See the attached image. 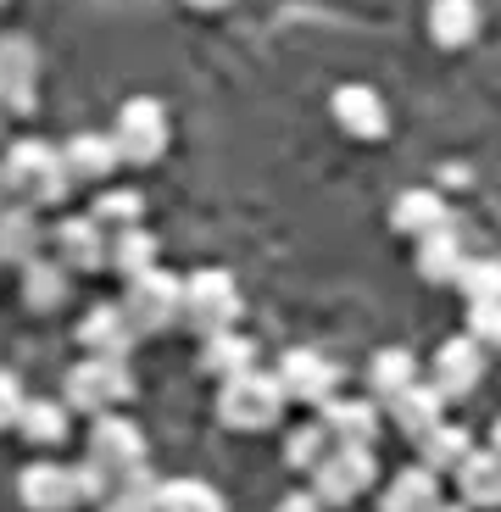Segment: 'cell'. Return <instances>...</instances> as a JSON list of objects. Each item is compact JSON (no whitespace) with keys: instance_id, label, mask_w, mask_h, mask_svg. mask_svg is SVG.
I'll return each instance as SVG.
<instances>
[{"instance_id":"ffe728a7","label":"cell","mask_w":501,"mask_h":512,"mask_svg":"<svg viewBox=\"0 0 501 512\" xmlns=\"http://www.w3.org/2000/svg\"><path fill=\"white\" fill-rule=\"evenodd\" d=\"M440 412H446V396H440V390H435L429 379H424V384H412L407 396L390 401V423H396V429L412 440V446H418V440H424L429 429H435V423H446Z\"/></svg>"},{"instance_id":"d6a6232c","label":"cell","mask_w":501,"mask_h":512,"mask_svg":"<svg viewBox=\"0 0 501 512\" xmlns=\"http://www.w3.org/2000/svg\"><path fill=\"white\" fill-rule=\"evenodd\" d=\"M17 429H23V440H34V446L67 440V401H28Z\"/></svg>"},{"instance_id":"7a4b0ae2","label":"cell","mask_w":501,"mask_h":512,"mask_svg":"<svg viewBox=\"0 0 501 512\" xmlns=\"http://www.w3.org/2000/svg\"><path fill=\"white\" fill-rule=\"evenodd\" d=\"M17 496L28 512H73L84 501H101L106 479L90 462H28L23 479H17Z\"/></svg>"},{"instance_id":"8992f818","label":"cell","mask_w":501,"mask_h":512,"mask_svg":"<svg viewBox=\"0 0 501 512\" xmlns=\"http://www.w3.org/2000/svg\"><path fill=\"white\" fill-rule=\"evenodd\" d=\"M129 396H134V373H129V362H117V357H84L62 384L67 412H90V418L117 412Z\"/></svg>"},{"instance_id":"f546056e","label":"cell","mask_w":501,"mask_h":512,"mask_svg":"<svg viewBox=\"0 0 501 512\" xmlns=\"http://www.w3.org/2000/svg\"><path fill=\"white\" fill-rule=\"evenodd\" d=\"M106 268H112L123 284L140 279V273H151L156 268V234H145V223H140V229L112 234V262H106Z\"/></svg>"},{"instance_id":"9c48e42d","label":"cell","mask_w":501,"mask_h":512,"mask_svg":"<svg viewBox=\"0 0 501 512\" xmlns=\"http://www.w3.org/2000/svg\"><path fill=\"white\" fill-rule=\"evenodd\" d=\"M279 384H284V401L329 407L340 396V362L312 346H296V351H284V362H279Z\"/></svg>"},{"instance_id":"44dd1931","label":"cell","mask_w":501,"mask_h":512,"mask_svg":"<svg viewBox=\"0 0 501 512\" xmlns=\"http://www.w3.org/2000/svg\"><path fill=\"white\" fill-rule=\"evenodd\" d=\"M451 479L463 490V507H501V451L496 446H485V451L474 446Z\"/></svg>"},{"instance_id":"5b68a950","label":"cell","mask_w":501,"mask_h":512,"mask_svg":"<svg viewBox=\"0 0 501 512\" xmlns=\"http://www.w3.org/2000/svg\"><path fill=\"white\" fill-rule=\"evenodd\" d=\"M245 301H240V284H234V273L223 268H201L184 279V329H195L201 340H212V334H229L234 323H240Z\"/></svg>"},{"instance_id":"30bf717a","label":"cell","mask_w":501,"mask_h":512,"mask_svg":"<svg viewBox=\"0 0 501 512\" xmlns=\"http://www.w3.org/2000/svg\"><path fill=\"white\" fill-rule=\"evenodd\" d=\"M373 479H379V468H373V446H334L329 462L312 474V496H318L323 507H346V501H357Z\"/></svg>"},{"instance_id":"d6986e66","label":"cell","mask_w":501,"mask_h":512,"mask_svg":"<svg viewBox=\"0 0 501 512\" xmlns=\"http://www.w3.org/2000/svg\"><path fill=\"white\" fill-rule=\"evenodd\" d=\"M412 384H424L418 379V357H412L407 346H385V351H373V362H368V396L373 401H396V396H407Z\"/></svg>"},{"instance_id":"e575fe53","label":"cell","mask_w":501,"mask_h":512,"mask_svg":"<svg viewBox=\"0 0 501 512\" xmlns=\"http://www.w3.org/2000/svg\"><path fill=\"white\" fill-rule=\"evenodd\" d=\"M156 479H151V468L145 474H134V479H123V485H112L101 496V512H156Z\"/></svg>"},{"instance_id":"9a60e30c","label":"cell","mask_w":501,"mask_h":512,"mask_svg":"<svg viewBox=\"0 0 501 512\" xmlns=\"http://www.w3.org/2000/svg\"><path fill=\"white\" fill-rule=\"evenodd\" d=\"M134 340H140V334L129 329L123 307H112V301L90 307V312H84V323H78V346L90 351V357H117V362H129Z\"/></svg>"},{"instance_id":"4fadbf2b","label":"cell","mask_w":501,"mask_h":512,"mask_svg":"<svg viewBox=\"0 0 501 512\" xmlns=\"http://www.w3.org/2000/svg\"><path fill=\"white\" fill-rule=\"evenodd\" d=\"M39 84V51L23 34H0V112H28Z\"/></svg>"},{"instance_id":"7402d4cb","label":"cell","mask_w":501,"mask_h":512,"mask_svg":"<svg viewBox=\"0 0 501 512\" xmlns=\"http://www.w3.org/2000/svg\"><path fill=\"white\" fill-rule=\"evenodd\" d=\"M323 429L334 435V446H373L379 440V407L373 401H340L334 396L323 407Z\"/></svg>"},{"instance_id":"ab89813d","label":"cell","mask_w":501,"mask_h":512,"mask_svg":"<svg viewBox=\"0 0 501 512\" xmlns=\"http://www.w3.org/2000/svg\"><path fill=\"white\" fill-rule=\"evenodd\" d=\"M190 6H201V12H218V6H229V0H190Z\"/></svg>"},{"instance_id":"4dcf8cb0","label":"cell","mask_w":501,"mask_h":512,"mask_svg":"<svg viewBox=\"0 0 501 512\" xmlns=\"http://www.w3.org/2000/svg\"><path fill=\"white\" fill-rule=\"evenodd\" d=\"M156 512H229L223 507V496L206 479H162V490H156Z\"/></svg>"},{"instance_id":"d590c367","label":"cell","mask_w":501,"mask_h":512,"mask_svg":"<svg viewBox=\"0 0 501 512\" xmlns=\"http://www.w3.org/2000/svg\"><path fill=\"white\" fill-rule=\"evenodd\" d=\"M468 334H474L485 351H501V301H490V307H468Z\"/></svg>"},{"instance_id":"7c38bea8","label":"cell","mask_w":501,"mask_h":512,"mask_svg":"<svg viewBox=\"0 0 501 512\" xmlns=\"http://www.w3.org/2000/svg\"><path fill=\"white\" fill-rule=\"evenodd\" d=\"M479 379H485V346H479L474 334H457V340H446V346L435 351V362H429V384H435L446 401L474 396Z\"/></svg>"},{"instance_id":"f35d334b","label":"cell","mask_w":501,"mask_h":512,"mask_svg":"<svg viewBox=\"0 0 501 512\" xmlns=\"http://www.w3.org/2000/svg\"><path fill=\"white\" fill-rule=\"evenodd\" d=\"M429 512H474V507H463V501H435Z\"/></svg>"},{"instance_id":"60d3db41","label":"cell","mask_w":501,"mask_h":512,"mask_svg":"<svg viewBox=\"0 0 501 512\" xmlns=\"http://www.w3.org/2000/svg\"><path fill=\"white\" fill-rule=\"evenodd\" d=\"M490 446H496V451H501V418H496V423H490Z\"/></svg>"},{"instance_id":"ac0fdd59","label":"cell","mask_w":501,"mask_h":512,"mask_svg":"<svg viewBox=\"0 0 501 512\" xmlns=\"http://www.w3.org/2000/svg\"><path fill=\"white\" fill-rule=\"evenodd\" d=\"M390 229L396 234H412V240H424V234H440L451 229V212L435 190H401L396 206H390Z\"/></svg>"},{"instance_id":"8fae6325","label":"cell","mask_w":501,"mask_h":512,"mask_svg":"<svg viewBox=\"0 0 501 512\" xmlns=\"http://www.w3.org/2000/svg\"><path fill=\"white\" fill-rule=\"evenodd\" d=\"M51 256L67 273H101L106 262H112V234H106L90 212H78V218H62L51 229Z\"/></svg>"},{"instance_id":"cb8c5ba5","label":"cell","mask_w":501,"mask_h":512,"mask_svg":"<svg viewBox=\"0 0 501 512\" xmlns=\"http://www.w3.org/2000/svg\"><path fill=\"white\" fill-rule=\"evenodd\" d=\"M429 39L446 51H463L479 39V0H435L429 6Z\"/></svg>"},{"instance_id":"603a6c76","label":"cell","mask_w":501,"mask_h":512,"mask_svg":"<svg viewBox=\"0 0 501 512\" xmlns=\"http://www.w3.org/2000/svg\"><path fill=\"white\" fill-rule=\"evenodd\" d=\"M468 268V245L457 229H440V234H424L418 240V273L429 284H457V273Z\"/></svg>"},{"instance_id":"3957f363","label":"cell","mask_w":501,"mask_h":512,"mask_svg":"<svg viewBox=\"0 0 501 512\" xmlns=\"http://www.w3.org/2000/svg\"><path fill=\"white\" fill-rule=\"evenodd\" d=\"M284 412V384L279 373H262V368H245L234 373V379H223L218 390V418L229 423V429H245V435H262V429H273Z\"/></svg>"},{"instance_id":"4316f807","label":"cell","mask_w":501,"mask_h":512,"mask_svg":"<svg viewBox=\"0 0 501 512\" xmlns=\"http://www.w3.org/2000/svg\"><path fill=\"white\" fill-rule=\"evenodd\" d=\"M474 451V435H468L463 423H435L424 440H418V462H424L429 474H457Z\"/></svg>"},{"instance_id":"74e56055","label":"cell","mask_w":501,"mask_h":512,"mask_svg":"<svg viewBox=\"0 0 501 512\" xmlns=\"http://www.w3.org/2000/svg\"><path fill=\"white\" fill-rule=\"evenodd\" d=\"M273 512H323V501L312 496V490H301V496H284Z\"/></svg>"},{"instance_id":"e0dca14e","label":"cell","mask_w":501,"mask_h":512,"mask_svg":"<svg viewBox=\"0 0 501 512\" xmlns=\"http://www.w3.org/2000/svg\"><path fill=\"white\" fill-rule=\"evenodd\" d=\"M62 162H67V179L73 184H106L123 167V156H117L112 134H73L62 145Z\"/></svg>"},{"instance_id":"b9f144b4","label":"cell","mask_w":501,"mask_h":512,"mask_svg":"<svg viewBox=\"0 0 501 512\" xmlns=\"http://www.w3.org/2000/svg\"><path fill=\"white\" fill-rule=\"evenodd\" d=\"M0 12H6V0H0Z\"/></svg>"},{"instance_id":"f1b7e54d","label":"cell","mask_w":501,"mask_h":512,"mask_svg":"<svg viewBox=\"0 0 501 512\" xmlns=\"http://www.w3.org/2000/svg\"><path fill=\"white\" fill-rule=\"evenodd\" d=\"M90 218L101 223L106 234H123V229H140L145 223V195L140 190H95V201H90Z\"/></svg>"},{"instance_id":"ba28073f","label":"cell","mask_w":501,"mask_h":512,"mask_svg":"<svg viewBox=\"0 0 501 512\" xmlns=\"http://www.w3.org/2000/svg\"><path fill=\"white\" fill-rule=\"evenodd\" d=\"M84 462H90L95 474L106 479V490H112V485H123V479L145 474V435L129 418L106 412V418H95V429H90V457Z\"/></svg>"},{"instance_id":"8d00e7d4","label":"cell","mask_w":501,"mask_h":512,"mask_svg":"<svg viewBox=\"0 0 501 512\" xmlns=\"http://www.w3.org/2000/svg\"><path fill=\"white\" fill-rule=\"evenodd\" d=\"M23 407H28L23 384H17L12 373L0 368V429H17V423H23Z\"/></svg>"},{"instance_id":"2e32d148","label":"cell","mask_w":501,"mask_h":512,"mask_svg":"<svg viewBox=\"0 0 501 512\" xmlns=\"http://www.w3.org/2000/svg\"><path fill=\"white\" fill-rule=\"evenodd\" d=\"M45 245H51V234L39 229V212H28V206H0V262L6 268L39 262Z\"/></svg>"},{"instance_id":"836d02e7","label":"cell","mask_w":501,"mask_h":512,"mask_svg":"<svg viewBox=\"0 0 501 512\" xmlns=\"http://www.w3.org/2000/svg\"><path fill=\"white\" fill-rule=\"evenodd\" d=\"M457 290H463L468 307H490V301H501V262L496 256H468V268L457 273Z\"/></svg>"},{"instance_id":"1f68e13d","label":"cell","mask_w":501,"mask_h":512,"mask_svg":"<svg viewBox=\"0 0 501 512\" xmlns=\"http://www.w3.org/2000/svg\"><path fill=\"white\" fill-rule=\"evenodd\" d=\"M329 451H334V435L323 429V418L318 423H296L290 440H284V462H290L296 474H318L323 462H329Z\"/></svg>"},{"instance_id":"83f0119b","label":"cell","mask_w":501,"mask_h":512,"mask_svg":"<svg viewBox=\"0 0 501 512\" xmlns=\"http://www.w3.org/2000/svg\"><path fill=\"white\" fill-rule=\"evenodd\" d=\"M257 368V346L245 340V334H212V340H201V373L206 379H234V373Z\"/></svg>"},{"instance_id":"484cf974","label":"cell","mask_w":501,"mask_h":512,"mask_svg":"<svg viewBox=\"0 0 501 512\" xmlns=\"http://www.w3.org/2000/svg\"><path fill=\"white\" fill-rule=\"evenodd\" d=\"M435 501H440V474H429L424 462H412V468H401L385 485L379 512H429Z\"/></svg>"},{"instance_id":"52a82bcc","label":"cell","mask_w":501,"mask_h":512,"mask_svg":"<svg viewBox=\"0 0 501 512\" xmlns=\"http://www.w3.org/2000/svg\"><path fill=\"white\" fill-rule=\"evenodd\" d=\"M173 128H167V106L151 101V95H134V101L117 106V123H112V145L129 167H151L162 162Z\"/></svg>"},{"instance_id":"6da1fadb","label":"cell","mask_w":501,"mask_h":512,"mask_svg":"<svg viewBox=\"0 0 501 512\" xmlns=\"http://www.w3.org/2000/svg\"><path fill=\"white\" fill-rule=\"evenodd\" d=\"M0 190L6 206H28V212H51L67 201L73 179H67V162L56 145L45 140H12L0 156Z\"/></svg>"},{"instance_id":"d4e9b609","label":"cell","mask_w":501,"mask_h":512,"mask_svg":"<svg viewBox=\"0 0 501 512\" xmlns=\"http://www.w3.org/2000/svg\"><path fill=\"white\" fill-rule=\"evenodd\" d=\"M23 273V301L34 312H56L73 295V273L56 262V256H39V262H28V268H17Z\"/></svg>"},{"instance_id":"277c9868","label":"cell","mask_w":501,"mask_h":512,"mask_svg":"<svg viewBox=\"0 0 501 512\" xmlns=\"http://www.w3.org/2000/svg\"><path fill=\"white\" fill-rule=\"evenodd\" d=\"M117 307H123V318H129V329L140 334V340H145V334L179 329V323H184V279L151 268V273H140V279L123 284Z\"/></svg>"},{"instance_id":"5bb4252c","label":"cell","mask_w":501,"mask_h":512,"mask_svg":"<svg viewBox=\"0 0 501 512\" xmlns=\"http://www.w3.org/2000/svg\"><path fill=\"white\" fill-rule=\"evenodd\" d=\"M329 112L351 140H385V128H390L385 95L373 90V84H340V90L329 95Z\"/></svg>"}]
</instances>
